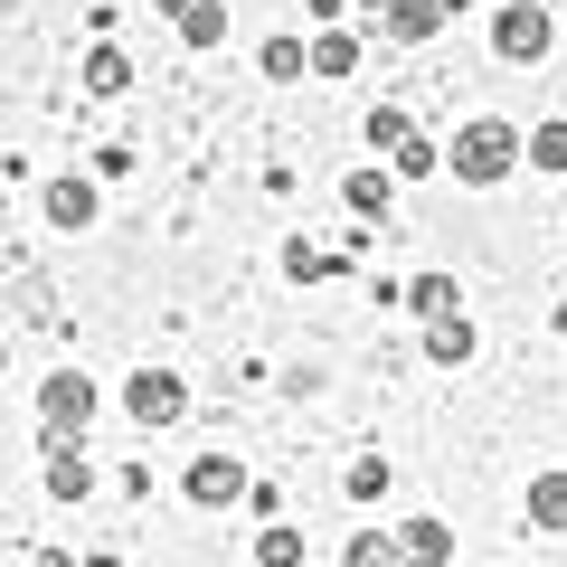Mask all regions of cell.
Returning a JSON list of instances; mask_svg holds the SVG:
<instances>
[{
  "label": "cell",
  "mask_w": 567,
  "mask_h": 567,
  "mask_svg": "<svg viewBox=\"0 0 567 567\" xmlns=\"http://www.w3.org/2000/svg\"><path fill=\"white\" fill-rule=\"evenodd\" d=\"M39 425H48V435H66V445H85V425H95V379H76V369H48V388H39Z\"/></svg>",
  "instance_id": "obj_2"
},
{
  "label": "cell",
  "mask_w": 567,
  "mask_h": 567,
  "mask_svg": "<svg viewBox=\"0 0 567 567\" xmlns=\"http://www.w3.org/2000/svg\"><path fill=\"white\" fill-rule=\"evenodd\" d=\"M265 76H275V85L312 76V48H303V39H284V29H275V39H265Z\"/></svg>",
  "instance_id": "obj_15"
},
{
  "label": "cell",
  "mask_w": 567,
  "mask_h": 567,
  "mask_svg": "<svg viewBox=\"0 0 567 567\" xmlns=\"http://www.w3.org/2000/svg\"><path fill=\"white\" fill-rule=\"evenodd\" d=\"M398 181H435V142H425V133L398 142Z\"/></svg>",
  "instance_id": "obj_23"
},
{
  "label": "cell",
  "mask_w": 567,
  "mask_h": 567,
  "mask_svg": "<svg viewBox=\"0 0 567 567\" xmlns=\"http://www.w3.org/2000/svg\"><path fill=\"white\" fill-rule=\"evenodd\" d=\"M445 10H464V0H445Z\"/></svg>",
  "instance_id": "obj_27"
},
{
  "label": "cell",
  "mask_w": 567,
  "mask_h": 567,
  "mask_svg": "<svg viewBox=\"0 0 567 567\" xmlns=\"http://www.w3.org/2000/svg\"><path fill=\"white\" fill-rule=\"evenodd\" d=\"M48 492H58V502H85V492H95V464H85V445L48 435Z\"/></svg>",
  "instance_id": "obj_6"
},
{
  "label": "cell",
  "mask_w": 567,
  "mask_h": 567,
  "mask_svg": "<svg viewBox=\"0 0 567 567\" xmlns=\"http://www.w3.org/2000/svg\"><path fill=\"white\" fill-rule=\"evenodd\" d=\"M284 275H293V284H322V275H331V256H322L312 237H293V246H284Z\"/></svg>",
  "instance_id": "obj_21"
},
{
  "label": "cell",
  "mask_w": 567,
  "mask_h": 567,
  "mask_svg": "<svg viewBox=\"0 0 567 567\" xmlns=\"http://www.w3.org/2000/svg\"><path fill=\"white\" fill-rule=\"evenodd\" d=\"M425 350H435L445 369H464V360H473V331H464V322H425Z\"/></svg>",
  "instance_id": "obj_19"
},
{
  "label": "cell",
  "mask_w": 567,
  "mask_h": 567,
  "mask_svg": "<svg viewBox=\"0 0 567 567\" xmlns=\"http://www.w3.org/2000/svg\"><path fill=\"white\" fill-rule=\"evenodd\" d=\"M350 66H360V39H350V29L331 20L322 39H312V76H350Z\"/></svg>",
  "instance_id": "obj_9"
},
{
  "label": "cell",
  "mask_w": 567,
  "mask_h": 567,
  "mask_svg": "<svg viewBox=\"0 0 567 567\" xmlns=\"http://www.w3.org/2000/svg\"><path fill=\"white\" fill-rule=\"evenodd\" d=\"M95 218V189L85 181H48V227H85Z\"/></svg>",
  "instance_id": "obj_12"
},
{
  "label": "cell",
  "mask_w": 567,
  "mask_h": 567,
  "mask_svg": "<svg viewBox=\"0 0 567 567\" xmlns=\"http://www.w3.org/2000/svg\"><path fill=\"white\" fill-rule=\"evenodd\" d=\"M85 85H95V95H133V58H123V48L104 39L95 58H85Z\"/></svg>",
  "instance_id": "obj_10"
},
{
  "label": "cell",
  "mask_w": 567,
  "mask_h": 567,
  "mask_svg": "<svg viewBox=\"0 0 567 567\" xmlns=\"http://www.w3.org/2000/svg\"><path fill=\"white\" fill-rule=\"evenodd\" d=\"M492 58H502V66H539V58H548V10L511 0L502 20H492Z\"/></svg>",
  "instance_id": "obj_5"
},
{
  "label": "cell",
  "mask_w": 567,
  "mask_h": 567,
  "mask_svg": "<svg viewBox=\"0 0 567 567\" xmlns=\"http://www.w3.org/2000/svg\"><path fill=\"white\" fill-rule=\"evenodd\" d=\"M406 303H416L425 322H454V303H464V293H454V275H416V284H406Z\"/></svg>",
  "instance_id": "obj_14"
},
{
  "label": "cell",
  "mask_w": 567,
  "mask_h": 567,
  "mask_svg": "<svg viewBox=\"0 0 567 567\" xmlns=\"http://www.w3.org/2000/svg\"><path fill=\"white\" fill-rule=\"evenodd\" d=\"M246 483H256V473L237 464V454H189V473H181V492L199 511H227V502H246Z\"/></svg>",
  "instance_id": "obj_4"
},
{
  "label": "cell",
  "mask_w": 567,
  "mask_h": 567,
  "mask_svg": "<svg viewBox=\"0 0 567 567\" xmlns=\"http://www.w3.org/2000/svg\"><path fill=\"white\" fill-rule=\"evenodd\" d=\"M123 406H133V425H181L189 416V388H181V369H133Z\"/></svg>",
  "instance_id": "obj_3"
},
{
  "label": "cell",
  "mask_w": 567,
  "mask_h": 567,
  "mask_svg": "<svg viewBox=\"0 0 567 567\" xmlns=\"http://www.w3.org/2000/svg\"><path fill=\"white\" fill-rule=\"evenodd\" d=\"M256 567H303V529H293V520H265L256 529Z\"/></svg>",
  "instance_id": "obj_11"
},
{
  "label": "cell",
  "mask_w": 567,
  "mask_h": 567,
  "mask_svg": "<svg viewBox=\"0 0 567 567\" xmlns=\"http://www.w3.org/2000/svg\"><path fill=\"white\" fill-rule=\"evenodd\" d=\"M445 171H454L464 189H502L511 171H520V133H511L502 114H473L464 133L445 142Z\"/></svg>",
  "instance_id": "obj_1"
},
{
  "label": "cell",
  "mask_w": 567,
  "mask_h": 567,
  "mask_svg": "<svg viewBox=\"0 0 567 567\" xmlns=\"http://www.w3.org/2000/svg\"><path fill=\"white\" fill-rule=\"evenodd\" d=\"M388 483H398V473H388V464H379V454H360V464H350V473H341V492H350V511H369V502H379V492H388Z\"/></svg>",
  "instance_id": "obj_16"
},
{
  "label": "cell",
  "mask_w": 567,
  "mask_h": 567,
  "mask_svg": "<svg viewBox=\"0 0 567 567\" xmlns=\"http://www.w3.org/2000/svg\"><path fill=\"white\" fill-rule=\"evenodd\" d=\"M162 10H171V20H189V10H199V0H162Z\"/></svg>",
  "instance_id": "obj_25"
},
{
  "label": "cell",
  "mask_w": 567,
  "mask_h": 567,
  "mask_svg": "<svg viewBox=\"0 0 567 567\" xmlns=\"http://www.w3.org/2000/svg\"><path fill=\"white\" fill-rule=\"evenodd\" d=\"M181 39H189V48H218V39H227V10H218V0H199V10L181 20Z\"/></svg>",
  "instance_id": "obj_22"
},
{
  "label": "cell",
  "mask_w": 567,
  "mask_h": 567,
  "mask_svg": "<svg viewBox=\"0 0 567 567\" xmlns=\"http://www.w3.org/2000/svg\"><path fill=\"white\" fill-rule=\"evenodd\" d=\"M520 162H529V171H558V181H567V123H539V133H520Z\"/></svg>",
  "instance_id": "obj_13"
},
{
  "label": "cell",
  "mask_w": 567,
  "mask_h": 567,
  "mask_svg": "<svg viewBox=\"0 0 567 567\" xmlns=\"http://www.w3.org/2000/svg\"><path fill=\"white\" fill-rule=\"evenodd\" d=\"M95 567H123V558H95Z\"/></svg>",
  "instance_id": "obj_26"
},
{
  "label": "cell",
  "mask_w": 567,
  "mask_h": 567,
  "mask_svg": "<svg viewBox=\"0 0 567 567\" xmlns=\"http://www.w3.org/2000/svg\"><path fill=\"white\" fill-rule=\"evenodd\" d=\"M341 199H350V218H379V208H388V171H350Z\"/></svg>",
  "instance_id": "obj_18"
},
{
  "label": "cell",
  "mask_w": 567,
  "mask_h": 567,
  "mask_svg": "<svg viewBox=\"0 0 567 567\" xmlns=\"http://www.w3.org/2000/svg\"><path fill=\"white\" fill-rule=\"evenodd\" d=\"M529 520H539V529H567V473H539V483H529Z\"/></svg>",
  "instance_id": "obj_17"
},
{
  "label": "cell",
  "mask_w": 567,
  "mask_h": 567,
  "mask_svg": "<svg viewBox=\"0 0 567 567\" xmlns=\"http://www.w3.org/2000/svg\"><path fill=\"white\" fill-rule=\"evenodd\" d=\"M454 558V529L445 520H406L398 529V567H445Z\"/></svg>",
  "instance_id": "obj_7"
},
{
  "label": "cell",
  "mask_w": 567,
  "mask_h": 567,
  "mask_svg": "<svg viewBox=\"0 0 567 567\" xmlns=\"http://www.w3.org/2000/svg\"><path fill=\"white\" fill-rule=\"evenodd\" d=\"M445 20H454L445 0H388V29H398V39H435Z\"/></svg>",
  "instance_id": "obj_8"
},
{
  "label": "cell",
  "mask_w": 567,
  "mask_h": 567,
  "mask_svg": "<svg viewBox=\"0 0 567 567\" xmlns=\"http://www.w3.org/2000/svg\"><path fill=\"white\" fill-rule=\"evenodd\" d=\"M406 133H416V123H406V114H398V104H379V114H369V142H379V152H398V142H406Z\"/></svg>",
  "instance_id": "obj_24"
},
{
  "label": "cell",
  "mask_w": 567,
  "mask_h": 567,
  "mask_svg": "<svg viewBox=\"0 0 567 567\" xmlns=\"http://www.w3.org/2000/svg\"><path fill=\"white\" fill-rule=\"evenodd\" d=\"M341 567H398V539H388V529H360V539L341 548Z\"/></svg>",
  "instance_id": "obj_20"
}]
</instances>
